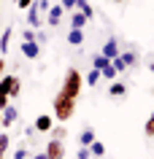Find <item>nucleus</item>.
<instances>
[{
  "instance_id": "2eb2a0df",
  "label": "nucleus",
  "mask_w": 154,
  "mask_h": 159,
  "mask_svg": "<svg viewBox=\"0 0 154 159\" xmlns=\"http://www.w3.org/2000/svg\"><path fill=\"white\" fill-rule=\"evenodd\" d=\"M108 94H111V97H124V94H127V84H124V81H114V84L108 86Z\"/></svg>"
},
{
  "instance_id": "cd10ccee",
  "label": "nucleus",
  "mask_w": 154,
  "mask_h": 159,
  "mask_svg": "<svg viewBox=\"0 0 154 159\" xmlns=\"http://www.w3.org/2000/svg\"><path fill=\"white\" fill-rule=\"evenodd\" d=\"M22 41H35V30L33 27H27L25 33H22Z\"/></svg>"
},
{
  "instance_id": "473e14b6",
  "label": "nucleus",
  "mask_w": 154,
  "mask_h": 159,
  "mask_svg": "<svg viewBox=\"0 0 154 159\" xmlns=\"http://www.w3.org/2000/svg\"><path fill=\"white\" fill-rule=\"evenodd\" d=\"M6 73V57H0V75Z\"/></svg>"
},
{
  "instance_id": "20e7f679",
  "label": "nucleus",
  "mask_w": 154,
  "mask_h": 159,
  "mask_svg": "<svg viewBox=\"0 0 154 159\" xmlns=\"http://www.w3.org/2000/svg\"><path fill=\"white\" fill-rule=\"evenodd\" d=\"M46 157H49V159H65V157H68V148H65V140H57V138H49V143H46Z\"/></svg>"
},
{
  "instance_id": "2f4dec72",
  "label": "nucleus",
  "mask_w": 154,
  "mask_h": 159,
  "mask_svg": "<svg viewBox=\"0 0 154 159\" xmlns=\"http://www.w3.org/2000/svg\"><path fill=\"white\" fill-rule=\"evenodd\" d=\"M8 102H11V97H8V94H0V111L6 108V105H8Z\"/></svg>"
},
{
  "instance_id": "4be33fe9",
  "label": "nucleus",
  "mask_w": 154,
  "mask_h": 159,
  "mask_svg": "<svg viewBox=\"0 0 154 159\" xmlns=\"http://www.w3.org/2000/svg\"><path fill=\"white\" fill-rule=\"evenodd\" d=\"M108 62H111V59H108V57H103V54H95V57H92V67H97V70H103V67L108 65Z\"/></svg>"
},
{
  "instance_id": "412c9836",
  "label": "nucleus",
  "mask_w": 154,
  "mask_h": 159,
  "mask_svg": "<svg viewBox=\"0 0 154 159\" xmlns=\"http://www.w3.org/2000/svg\"><path fill=\"white\" fill-rule=\"evenodd\" d=\"M84 81H86L89 86H97V81H100V70H97V67H92V70L86 73V78H84Z\"/></svg>"
},
{
  "instance_id": "7ed1b4c3",
  "label": "nucleus",
  "mask_w": 154,
  "mask_h": 159,
  "mask_svg": "<svg viewBox=\"0 0 154 159\" xmlns=\"http://www.w3.org/2000/svg\"><path fill=\"white\" fill-rule=\"evenodd\" d=\"M19 92H22V81H19V75H0V94H8L11 100H16Z\"/></svg>"
},
{
  "instance_id": "a878e982",
  "label": "nucleus",
  "mask_w": 154,
  "mask_h": 159,
  "mask_svg": "<svg viewBox=\"0 0 154 159\" xmlns=\"http://www.w3.org/2000/svg\"><path fill=\"white\" fill-rule=\"evenodd\" d=\"M111 65L116 67V73H124V70H127V65H124V59H122V57H114Z\"/></svg>"
},
{
  "instance_id": "e433bc0d",
  "label": "nucleus",
  "mask_w": 154,
  "mask_h": 159,
  "mask_svg": "<svg viewBox=\"0 0 154 159\" xmlns=\"http://www.w3.org/2000/svg\"><path fill=\"white\" fill-rule=\"evenodd\" d=\"M0 119H3V111H0Z\"/></svg>"
},
{
  "instance_id": "1a4fd4ad",
  "label": "nucleus",
  "mask_w": 154,
  "mask_h": 159,
  "mask_svg": "<svg viewBox=\"0 0 154 159\" xmlns=\"http://www.w3.org/2000/svg\"><path fill=\"white\" fill-rule=\"evenodd\" d=\"M35 132H49L51 127H54V116H49V113H41V116L35 119Z\"/></svg>"
},
{
  "instance_id": "6ab92c4d",
  "label": "nucleus",
  "mask_w": 154,
  "mask_h": 159,
  "mask_svg": "<svg viewBox=\"0 0 154 159\" xmlns=\"http://www.w3.org/2000/svg\"><path fill=\"white\" fill-rule=\"evenodd\" d=\"M116 75H119V73H116V67H114L111 62H108V65H105V67L100 70V78H105V81H114Z\"/></svg>"
},
{
  "instance_id": "4c0bfd02",
  "label": "nucleus",
  "mask_w": 154,
  "mask_h": 159,
  "mask_svg": "<svg viewBox=\"0 0 154 159\" xmlns=\"http://www.w3.org/2000/svg\"><path fill=\"white\" fill-rule=\"evenodd\" d=\"M0 3H3V0H0Z\"/></svg>"
},
{
  "instance_id": "5701e85b",
  "label": "nucleus",
  "mask_w": 154,
  "mask_h": 159,
  "mask_svg": "<svg viewBox=\"0 0 154 159\" xmlns=\"http://www.w3.org/2000/svg\"><path fill=\"white\" fill-rule=\"evenodd\" d=\"M8 148H11V138H8L6 132H0V157H3Z\"/></svg>"
},
{
  "instance_id": "aec40b11",
  "label": "nucleus",
  "mask_w": 154,
  "mask_h": 159,
  "mask_svg": "<svg viewBox=\"0 0 154 159\" xmlns=\"http://www.w3.org/2000/svg\"><path fill=\"white\" fill-rule=\"evenodd\" d=\"M89 154H92V157H103V154H105V143L92 140V143H89Z\"/></svg>"
},
{
  "instance_id": "6e6552de",
  "label": "nucleus",
  "mask_w": 154,
  "mask_h": 159,
  "mask_svg": "<svg viewBox=\"0 0 154 159\" xmlns=\"http://www.w3.org/2000/svg\"><path fill=\"white\" fill-rule=\"evenodd\" d=\"M22 57L38 59V57H41V43H38V41H22Z\"/></svg>"
},
{
  "instance_id": "4468645a",
  "label": "nucleus",
  "mask_w": 154,
  "mask_h": 159,
  "mask_svg": "<svg viewBox=\"0 0 154 159\" xmlns=\"http://www.w3.org/2000/svg\"><path fill=\"white\" fill-rule=\"evenodd\" d=\"M68 43H70V46H81V43H84V30H78V27H70V33H68Z\"/></svg>"
},
{
  "instance_id": "bb28decb",
  "label": "nucleus",
  "mask_w": 154,
  "mask_h": 159,
  "mask_svg": "<svg viewBox=\"0 0 154 159\" xmlns=\"http://www.w3.org/2000/svg\"><path fill=\"white\" fill-rule=\"evenodd\" d=\"M35 41H38V43H46V41H49V35H46L41 27H38V30H35Z\"/></svg>"
},
{
  "instance_id": "423d86ee",
  "label": "nucleus",
  "mask_w": 154,
  "mask_h": 159,
  "mask_svg": "<svg viewBox=\"0 0 154 159\" xmlns=\"http://www.w3.org/2000/svg\"><path fill=\"white\" fill-rule=\"evenodd\" d=\"M27 27H33V30L43 27V14L38 11V6H35V0H33V6L27 8Z\"/></svg>"
},
{
  "instance_id": "393cba45",
  "label": "nucleus",
  "mask_w": 154,
  "mask_h": 159,
  "mask_svg": "<svg viewBox=\"0 0 154 159\" xmlns=\"http://www.w3.org/2000/svg\"><path fill=\"white\" fill-rule=\"evenodd\" d=\"M143 132H146V138H154V113L149 119H146V124H143Z\"/></svg>"
},
{
  "instance_id": "a211bd4d",
  "label": "nucleus",
  "mask_w": 154,
  "mask_h": 159,
  "mask_svg": "<svg viewBox=\"0 0 154 159\" xmlns=\"http://www.w3.org/2000/svg\"><path fill=\"white\" fill-rule=\"evenodd\" d=\"M119 57L124 59V65H127V67H135L138 65V54H135V51H119Z\"/></svg>"
},
{
  "instance_id": "72a5a7b5",
  "label": "nucleus",
  "mask_w": 154,
  "mask_h": 159,
  "mask_svg": "<svg viewBox=\"0 0 154 159\" xmlns=\"http://www.w3.org/2000/svg\"><path fill=\"white\" fill-rule=\"evenodd\" d=\"M30 159H49V157H46V151H43V154H35V157H30Z\"/></svg>"
},
{
  "instance_id": "9d476101",
  "label": "nucleus",
  "mask_w": 154,
  "mask_h": 159,
  "mask_svg": "<svg viewBox=\"0 0 154 159\" xmlns=\"http://www.w3.org/2000/svg\"><path fill=\"white\" fill-rule=\"evenodd\" d=\"M100 54H103V57H108V59L119 57V41H116V38L105 41V43H103V51H100Z\"/></svg>"
},
{
  "instance_id": "ddd939ff",
  "label": "nucleus",
  "mask_w": 154,
  "mask_h": 159,
  "mask_svg": "<svg viewBox=\"0 0 154 159\" xmlns=\"http://www.w3.org/2000/svg\"><path fill=\"white\" fill-rule=\"evenodd\" d=\"M92 140H97L95 129H92V127H84V129H81V135H78V146H89Z\"/></svg>"
},
{
  "instance_id": "b1692460",
  "label": "nucleus",
  "mask_w": 154,
  "mask_h": 159,
  "mask_svg": "<svg viewBox=\"0 0 154 159\" xmlns=\"http://www.w3.org/2000/svg\"><path fill=\"white\" fill-rule=\"evenodd\" d=\"M30 157H33V154H30L27 146H19V148L14 151V159H30Z\"/></svg>"
},
{
  "instance_id": "f257e3e1",
  "label": "nucleus",
  "mask_w": 154,
  "mask_h": 159,
  "mask_svg": "<svg viewBox=\"0 0 154 159\" xmlns=\"http://www.w3.org/2000/svg\"><path fill=\"white\" fill-rule=\"evenodd\" d=\"M51 111H54V119L60 124H68L73 119V113H76V97H70L65 92H57L54 100H51Z\"/></svg>"
},
{
  "instance_id": "0eeeda50",
  "label": "nucleus",
  "mask_w": 154,
  "mask_h": 159,
  "mask_svg": "<svg viewBox=\"0 0 154 159\" xmlns=\"http://www.w3.org/2000/svg\"><path fill=\"white\" fill-rule=\"evenodd\" d=\"M19 119V108L14 105V102H8L6 108H3V119H0V127H11L14 121Z\"/></svg>"
},
{
  "instance_id": "9b49d317",
  "label": "nucleus",
  "mask_w": 154,
  "mask_h": 159,
  "mask_svg": "<svg viewBox=\"0 0 154 159\" xmlns=\"http://www.w3.org/2000/svg\"><path fill=\"white\" fill-rule=\"evenodd\" d=\"M68 14H70V27H78V30H84V27H86V22H89V19H86V16H84V14H81L78 8L68 11Z\"/></svg>"
},
{
  "instance_id": "f03ea898",
  "label": "nucleus",
  "mask_w": 154,
  "mask_h": 159,
  "mask_svg": "<svg viewBox=\"0 0 154 159\" xmlns=\"http://www.w3.org/2000/svg\"><path fill=\"white\" fill-rule=\"evenodd\" d=\"M81 86H84V75L78 73L76 67H68V73H65V78H62V89H60V92H65V94H70V97H76V100H78Z\"/></svg>"
},
{
  "instance_id": "f8f14e48",
  "label": "nucleus",
  "mask_w": 154,
  "mask_h": 159,
  "mask_svg": "<svg viewBox=\"0 0 154 159\" xmlns=\"http://www.w3.org/2000/svg\"><path fill=\"white\" fill-rule=\"evenodd\" d=\"M11 35H14V30H11V27H6V30H3V35H0V57H6V54H8Z\"/></svg>"
},
{
  "instance_id": "7c9ffc66",
  "label": "nucleus",
  "mask_w": 154,
  "mask_h": 159,
  "mask_svg": "<svg viewBox=\"0 0 154 159\" xmlns=\"http://www.w3.org/2000/svg\"><path fill=\"white\" fill-rule=\"evenodd\" d=\"M14 3H16L19 8L25 11V8H30V6H33V0H14Z\"/></svg>"
},
{
  "instance_id": "c756f323",
  "label": "nucleus",
  "mask_w": 154,
  "mask_h": 159,
  "mask_svg": "<svg viewBox=\"0 0 154 159\" xmlns=\"http://www.w3.org/2000/svg\"><path fill=\"white\" fill-rule=\"evenodd\" d=\"M60 6L65 11H73V8H76V0H60Z\"/></svg>"
},
{
  "instance_id": "c85d7f7f",
  "label": "nucleus",
  "mask_w": 154,
  "mask_h": 159,
  "mask_svg": "<svg viewBox=\"0 0 154 159\" xmlns=\"http://www.w3.org/2000/svg\"><path fill=\"white\" fill-rule=\"evenodd\" d=\"M76 157H78V159H89V157H92V154H89V146H81Z\"/></svg>"
},
{
  "instance_id": "c9c22d12",
  "label": "nucleus",
  "mask_w": 154,
  "mask_h": 159,
  "mask_svg": "<svg viewBox=\"0 0 154 159\" xmlns=\"http://www.w3.org/2000/svg\"><path fill=\"white\" fill-rule=\"evenodd\" d=\"M116 3H130V0H116Z\"/></svg>"
},
{
  "instance_id": "f3484780",
  "label": "nucleus",
  "mask_w": 154,
  "mask_h": 159,
  "mask_svg": "<svg viewBox=\"0 0 154 159\" xmlns=\"http://www.w3.org/2000/svg\"><path fill=\"white\" fill-rule=\"evenodd\" d=\"M49 135H51V138H57V140H65V138H68V127H65V124H54L49 129Z\"/></svg>"
},
{
  "instance_id": "f704fd0d",
  "label": "nucleus",
  "mask_w": 154,
  "mask_h": 159,
  "mask_svg": "<svg viewBox=\"0 0 154 159\" xmlns=\"http://www.w3.org/2000/svg\"><path fill=\"white\" fill-rule=\"evenodd\" d=\"M149 70H152V73H154V59H152V65H149Z\"/></svg>"
},
{
  "instance_id": "39448f33",
  "label": "nucleus",
  "mask_w": 154,
  "mask_h": 159,
  "mask_svg": "<svg viewBox=\"0 0 154 159\" xmlns=\"http://www.w3.org/2000/svg\"><path fill=\"white\" fill-rule=\"evenodd\" d=\"M62 16H65V8L57 3V6H51V8L46 11V16H43V19H46V25H49V27H57L62 22Z\"/></svg>"
},
{
  "instance_id": "dca6fc26",
  "label": "nucleus",
  "mask_w": 154,
  "mask_h": 159,
  "mask_svg": "<svg viewBox=\"0 0 154 159\" xmlns=\"http://www.w3.org/2000/svg\"><path fill=\"white\" fill-rule=\"evenodd\" d=\"M76 8L81 11L86 19H92V16H95V8H92V3H89V0H76Z\"/></svg>"
}]
</instances>
